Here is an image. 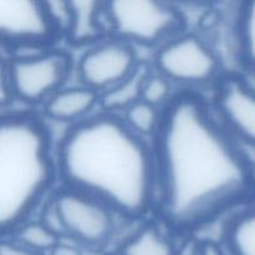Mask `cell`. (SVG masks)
Instances as JSON below:
<instances>
[{"instance_id": "1", "label": "cell", "mask_w": 255, "mask_h": 255, "mask_svg": "<svg viewBox=\"0 0 255 255\" xmlns=\"http://www.w3.org/2000/svg\"><path fill=\"white\" fill-rule=\"evenodd\" d=\"M153 148L157 207L176 228L198 226L253 193L251 158L213 106L193 92H178L166 107Z\"/></svg>"}, {"instance_id": "2", "label": "cell", "mask_w": 255, "mask_h": 255, "mask_svg": "<svg viewBox=\"0 0 255 255\" xmlns=\"http://www.w3.org/2000/svg\"><path fill=\"white\" fill-rule=\"evenodd\" d=\"M62 186L104 202L125 218H141L158 204L153 143L120 115L100 111L67 129L56 152Z\"/></svg>"}, {"instance_id": "3", "label": "cell", "mask_w": 255, "mask_h": 255, "mask_svg": "<svg viewBox=\"0 0 255 255\" xmlns=\"http://www.w3.org/2000/svg\"><path fill=\"white\" fill-rule=\"evenodd\" d=\"M57 176L41 121L29 114L2 115L0 126V224L2 237L26 221Z\"/></svg>"}, {"instance_id": "4", "label": "cell", "mask_w": 255, "mask_h": 255, "mask_svg": "<svg viewBox=\"0 0 255 255\" xmlns=\"http://www.w3.org/2000/svg\"><path fill=\"white\" fill-rule=\"evenodd\" d=\"M71 59L61 50L42 49L15 54L2 62L1 100L17 99L25 104H44L66 85Z\"/></svg>"}, {"instance_id": "5", "label": "cell", "mask_w": 255, "mask_h": 255, "mask_svg": "<svg viewBox=\"0 0 255 255\" xmlns=\"http://www.w3.org/2000/svg\"><path fill=\"white\" fill-rule=\"evenodd\" d=\"M105 9L110 36L131 45H162L179 34L184 22L181 11L167 2L111 1Z\"/></svg>"}, {"instance_id": "6", "label": "cell", "mask_w": 255, "mask_h": 255, "mask_svg": "<svg viewBox=\"0 0 255 255\" xmlns=\"http://www.w3.org/2000/svg\"><path fill=\"white\" fill-rule=\"evenodd\" d=\"M153 66L174 86L187 90L218 84L222 79L218 55L206 40L192 32H179L159 45Z\"/></svg>"}, {"instance_id": "7", "label": "cell", "mask_w": 255, "mask_h": 255, "mask_svg": "<svg viewBox=\"0 0 255 255\" xmlns=\"http://www.w3.org/2000/svg\"><path fill=\"white\" fill-rule=\"evenodd\" d=\"M65 231L84 248L101 249L109 243L116 229V216L100 199L77 189L64 187L52 193Z\"/></svg>"}, {"instance_id": "8", "label": "cell", "mask_w": 255, "mask_h": 255, "mask_svg": "<svg viewBox=\"0 0 255 255\" xmlns=\"http://www.w3.org/2000/svg\"><path fill=\"white\" fill-rule=\"evenodd\" d=\"M141 62L133 45L107 36L82 54L77 77L81 85L102 94L129 76Z\"/></svg>"}, {"instance_id": "9", "label": "cell", "mask_w": 255, "mask_h": 255, "mask_svg": "<svg viewBox=\"0 0 255 255\" xmlns=\"http://www.w3.org/2000/svg\"><path fill=\"white\" fill-rule=\"evenodd\" d=\"M212 106L239 143L255 148V86L243 74L227 75L219 80Z\"/></svg>"}, {"instance_id": "10", "label": "cell", "mask_w": 255, "mask_h": 255, "mask_svg": "<svg viewBox=\"0 0 255 255\" xmlns=\"http://www.w3.org/2000/svg\"><path fill=\"white\" fill-rule=\"evenodd\" d=\"M0 35L9 47H46L57 35L45 2L0 1Z\"/></svg>"}, {"instance_id": "11", "label": "cell", "mask_w": 255, "mask_h": 255, "mask_svg": "<svg viewBox=\"0 0 255 255\" xmlns=\"http://www.w3.org/2000/svg\"><path fill=\"white\" fill-rule=\"evenodd\" d=\"M44 115L49 120L70 127L91 117L100 106V94L85 85L64 86L42 104Z\"/></svg>"}, {"instance_id": "12", "label": "cell", "mask_w": 255, "mask_h": 255, "mask_svg": "<svg viewBox=\"0 0 255 255\" xmlns=\"http://www.w3.org/2000/svg\"><path fill=\"white\" fill-rule=\"evenodd\" d=\"M72 21L66 36L75 45L90 44V46L109 35L106 19V2L70 1ZM106 36V37H107Z\"/></svg>"}, {"instance_id": "13", "label": "cell", "mask_w": 255, "mask_h": 255, "mask_svg": "<svg viewBox=\"0 0 255 255\" xmlns=\"http://www.w3.org/2000/svg\"><path fill=\"white\" fill-rule=\"evenodd\" d=\"M151 72L146 62H141L129 76L114 87L100 94V109L102 112L121 115L128 107L142 100L144 80Z\"/></svg>"}, {"instance_id": "14", "label": "cell", "mask_w": 255, "mask_h": 255, "mask_svg": "<svg viewBox=\"0 0 255 255\" xmlns=\"http://www.w3.org/2000/svg\"><path fill=\"white\" fill-rule=\"evenodd\" d=\"M176 249L174 242L161 227L147 223L126 239L117 255H174Z\"/></svg>"}, {"instance_id": "15", "label": "cell", "mask_w": 255, "mask_h": 255, "mask_svg": "<svg viewBox=\"0 0 255 255\" xmlns=\"http://www.w3.org/2000/svg\"><path fill=\"white\" fill-rule=\"evenodd\" d=\"M231 255H255V202L233 217L224 233Z\"/></svg>"}, {"instance_id": "16", "label": "cell", "mask_w": 255, "mask_h": 255, "mask_svg": "<svg viewBox=\"0 0 255 255\" xmlns=\"http://www.w3.org/2000/svg\"><path fill=\"white\" fill-rule=\"evenodd\" d=\"M237 40L243 75L255 86V1L246 2L238 11Z\"/></svg>"}, {"instance_id": "17", "label": "cell", "mask_w": 255, "mask_h": 255, "mask_svg": "<svg viewBox=\"0 0 255 255\" xmlns=\"http://www.w3.org/2000/svg\"><path fill=\"white\" fill-rule=\"evenodd\" d=\"M164 110L152 106L141 100L128 107L120 116L131 131L147 141L149 139L153 143L163 122Z\"/></svg>"}, {"instance_id": "18", "label": "cell", "mask_w": 255, "mask_h": 255, "mask_svg": "<svg viewBox=\"0 0 255 255\" xmlns=\"http://www.w3.org/2000/svg\"><path fill=\"white\" fill-rule=\"evenodd\" d=\"M9 237L41 255L49 254L61 239L39 219L37 221L29 219L17 227L11 234H9Z\"/></svg>"}, {"instance_id": "19", "label": "cell", "mask_w": 255, "mask_h": 255, "mask_svg": "<svg viewBox=\"0 0 255 255\" xmlns=\"http://www.w3.org/2000/svg\"><path fill=\"white\" fill-rule=\"evenodd\" d=\"M173 87L174 85L167 77L156 70H151L144 80L142 100L152 106L164 110L176 97L177 94H173Z\"/></svg>"}, {"instance_id": "20", "label": "cell", "mask_w": 255, "mask_h": 255, "mask_svg": "<svg viewBox=\"0 0 255 255\" xmlns=\"http://www.w3.org/2000/svg\"><path fill=\"white\" fill-rule=\"evenodd\" d=\"M47 14L57 34L67 35L72 21V11L70 1H46Z\"/></svg>"}, {"instance_id": "21", "label": "cell", "mask_w": 255, "mask_h": 255, "mask_svg": "<svg viewBox=\"0 0 255 255\" xmlns=\"http://www.w3.org/2000/svg\"><path fill=\"white\" fill-rule=\"evenodd\" d=\"M0 255H41L31 249L26 248L25 246L20 244L14 238L2 237L1 244H0Z\"/></svg>"}, {"instance_id": "22", "label": "cell", "mask_w": 255, "mask_h": 255, "mask_svg": "<svg viewBox=\"0 0 255 255\" xmlns=\"http://www.w3.org/2000/svg\"><path fill=\"white\" fill-rule=\"evenodd\" d=\"M84 247L70 238H61L47 255H85Z\"/></svg>"}, {"instance_id": "23", "label": "cell", "mask_w": 255, "mask_h": 255, "mask_svg": "<svg viewBox=\"0 0 255 255\" xmlns=\"http://www.w3.org/2000/svg\"><path fill=\"white\" fill-rule=\"evenodd\" d=\"M174 255H201V239L188 236L177 246Z\"/></svg>"}, {"instance_id": "24", "label": "cell", "mask_w": 255, "mask_h": 255, "mask_svg": "<svg viewBox=\"0 0 255 255\" xmlns=\"http://www.w3.org/2000/svg\"><path fill=\"white\" fill-rule=\"evenodd\" d=\"M201 255H231L218 242L212 239H201Z\"/></svg>"}]
</instances>
